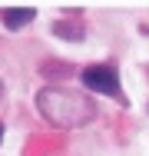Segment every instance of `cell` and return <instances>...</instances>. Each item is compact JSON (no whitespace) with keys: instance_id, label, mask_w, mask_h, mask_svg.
<instances>
[{"instance_id":"8992f818","label":"cell","mask_w":149,"mask_h":156,"mask_svg":"<svg viewBox=\"0 0 149 156\" xmlns=\"http://www.w3.org/2000/svg\"><path fill=\"white\" fill-rule=\"evenodd\" d=\"M0 143H3V123H0Z\"/></svg>"},{"instance_id":"3957f363","label":"cell","mask_w":149,"mask_h":156,"mask_svg":"<svg viewBox=\"0 0 149 156\" xmlns=\"http://www.w3.org/2000/svg\"><path fill=\"white\" fill-rule=\"evenodd\" d=\"M36 20V7H0V23L7 30H23Z\"/></svg>"},{"instance_id":"5b68a950","label":"cell","mask_w":149,"mask_h":156,"mask_svg":"<svg viewBox=\"0 0 149 156\" xmlns=\"http://www.w3.org/2000/svg\"><path fill=\"white\" fill-rule=\"evenodd\" d=\"M40 73L50 80V76H73V66L70 63H63V60H43L40 63Z\"/></svg>"},{"instance_id":"6da1fadb","label":"cell","mask_w":149,"mask_h":156,"mask_svg":"<svg viewBox=\"0 0 149 156\" xmlns=\"http://www.w3.org/2000/svg\"><path fill=\"white\" fill-rule=\"evenodd\" d=\"M36 110L40 116L57 129H80L96 120V100L89 93H76L70 87H43L36 93Z\"/></svg>"},{"instance_id":"277c9868","label":"cell","mask_w":149,"mask_h":156,"mask_svg":"<svg viewBox=\"0 0 149 156\" xmlns=\"http://www.w3.org/2000/svg\"><path fill=\"white\" fill-rule=\"evenodd\" d=\"M50 33L60 37V40H70V43H80L86 37V23L80 17H63V20H53L50 23Z\"/></svg>"},{"instance_id":"52a82bcc","label":"cell","mask_w":149,"mask_h":156,"mask_svg":"<svg viewBox=\"0 0 149 156\" xmlns=\"http://www.w3.org/2000/svg\"><path fill=\"white\" fill-rule=\"evenodd\" d=\"M0 100H3V80H0Z\"/></svg>"},{"instance_id":"7a4b0ae2","label":"cell","mask_w":149,"mask_h":156,"mask_svg":"<svg viewBox=\"0 0 149 156\" xmlns=\"http://www.w3.org/2000/svg\"><path fill=\"white\" fill-rule=\"evenodd\" d=\"M80 83L89 93H103V96H113L116 103H126V96L119 90V70L113 63H93V66H86L80 73Z\"/></svg>"}]
</instances>
